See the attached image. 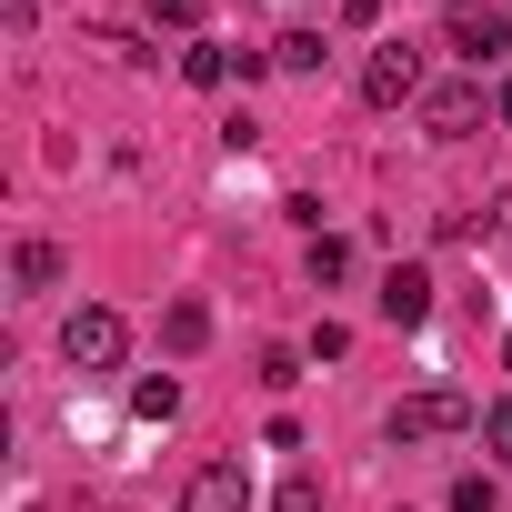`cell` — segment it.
<instances>
[{
  "instance_id": "6da1fadb",
  "label": "cell",
  "mask_w": 512,
  "mask_h": 512,
  "mask_svg": "<svg viewBox=\"0 0 512 512\" xmlns=\"http://www.w3.org/2000/svg\"><path fill=\"white\" fill-rule=\"evenodd\" d=\"M462 432H482V402H472V392H452V382H432V392L392 402V442H462Z\"/></svg>"
},
{
  "instance_id": "7a4b0ae2",
  "label": "cell",
  "mask_w": 512,
  "mask_h": 512,
  "mask_svg": "<svg viewBox=\"0 0 512 512\" xmlns=\"http://www.w3.org/2000/svg\"><path fill=\"white\" fill-rule=\"evenodd\" d=\"M121 352H131V322H121L111 302H81V312L61 322V362H71V372H111Z\"/></svg>"
},
{
  "instance_id": "3957f363",
  "label": "cell",
  "mask_w": 512,
  "mask_h": 512,
  "mask_svg": "<svg viewBox=\"0 0 512 512\" xmlns=\"http://www.w3.org/2000/svg\"><path fill=\"white\" fill-rule=\"evenodd\" d=\"M422 91H432V81H422V51H412V41H382V51L362 61V101H372V111H402V101H422Z\"/></svg>"
},
{
  "instance_id": "277c9868",
  "label": "cell",
  "mask_w": 512,
  "mask_h": 512,
  "mask_svg": "<svg viewBox=\"0 0 512 512\" xmlns=\"http://www.w3.org/2000/svg\"><path fill=\"white\" fill-rule=\"evenodd\" d=\"M412 111H422V131H432V141H472L492 101H482V81H432V91H422Z\"/></svg>"
},
{
  "instance_id": "5b68a950",
  "label": "cell",
  "mask_w": 512,
  "mask_h": 512,
  "mask_svg": "<svg viewBox=\"0 0 512 512\" xmlns=\"http://www.w3.org/2000/svg\"><path fill=\"white\" fill-rule=\"evenodd\" d=\"M442 31H452V51H472V61H502V41H512V21L492 11V0H452Z\"/></svg>"
},
{
  "instance_id": "8992f818",
  "label": "cell",
  "mask_w": 512,
  "mask_h": 512,
  "mask_svg": "<svg viewBox=\"0 0 512 512\" xmlns=\"http://www.w3.org/2000/svg\"><path fill=\"white\" fill-rule=\"evenodd\" d=\"M382 322H392V332H422V322H432V272H422V262H392V272H382Z\"/></svg>"
},
{
  "instance_id": "52a82bcc",
  "label": "cell",
  "mask_w": 512,
  "mask_h": 512,
  "mask_svg": "<svg viewBox=\"0 0 512 512\" xmlns=\"http://www.w3.org/2000/svg\"><path fill=\"white\" fill-rule=\"evenodd\" d=\"M181 512H251V472L241 462H201L181 482Z\"/></svg>"
},
{
  "instance_id": "ba28073f",
  "label": "cell",
  "mask_w": 512,
  "mask_h": 512,
  "mask_svg": "<svg viewBox=\"0 0 512 512\" xmlns=\"http://www.w3.org/2000/svg\"><path fill=\"white\" fill-rule=\"evenodd\" d=\"M201 342H211V312H201V302H171V312H161V352H171V362H191Z\"/></svg>"
},
{
  "instance_id": "9c48e42d",
  "label": "cell",
  "mask_w": 512,
  "mask_h": 512,
  "mask_svg": "<svg viewBox=\"0 0 512 512\" xmlns=\"http://www.w3.org/2000/svg\"><path fill=\"white\" fill-rule=\"evenodd\" d=\"M302 272H312V292H332V282H352V241H332V231H312V251H302Z\"/></svg>"
},
{
  "instance_id": "30bf717a",
  "label": "cell",
  "mask_w": 512,
  "mask_h": 512,
  "mask_svg": "<svg viewBox=\"0 0 512 512\" xmlns=\"http://www.w3.org/2000/svg\"><path fill=\"white\" fill-rule=\"evenodd\" d=\"M11 282H21V292H51V282H61V241H21V251H11Z\"/></svg>"
},
{
  "instance_id": "8fae6325",
  "label": "cell",
  "mask_w": 512,
  "mask_h": 512,
  "mask_svg": "<svg viewBox=\"0 0 512 512\" xmlns=\"http://www.w3.org/2000/svg\"><path fill=\"white\" fill-rule=\"evenodd\" d=\"M231 71H241V61H231L221 41H191V51H181V81H191V91H221Z\"/></svg>"
},
{
  "instance_id": "7c38bea8",
  "label": "cell",
  "mask_w": 512,
  "mask_h": 512,
  "mask_svg": "<svg viewBox=\"0 0 512 512\" xmlns=\"http://www.w3.org/2000/svg\"><path fill=\"white\" fill-rule=\"evenodd\" d=\"M272 71H322V31H282L272 41Z\"/></svg>"
},
{
  "instance_id": "4fadbf2b",
  "label": "cell",
  "mask_w": 512,
  "mask_h": 512,
  "mask_svg": "<svg viewBox=\"0 0 512 512\" xmlns=\"http://www.w3.org/2000/svg\"><path fill=\"white\" fill-rule=\"evenodd\" d=\"M131 412H141V422H171V412H181V382H171V372H151V382L131 392Z\"/></svg>"
},
{
  "instance_id": "5bb4252c",
  "label": "cell",
  "mask_w": 512,
  "mask_h": 512,
  "mask_svg": "<svg viewBox=\"0 0 512 512\" xmlns=\"http://www.w3.org/2000/svg\"><path fill=\"white\" fill-rule=\"evenodd\" d=\"M452 512H502V482H492V472H462V482H452Z\"/></svg>"
},
{
  "instance_id": "9a60e30c",
  "label": "cell",
  "mask_w": 512,
  "mask_h": 512,
  "mask_svg": "<svg viewBox=\"0 0 512 512\" xmlns=\"http://www.w3.org/2000/svg\"><path fill=\"white\" fill-rule=\"evenodd\" d=\"M482 442H492V462H512V402H482Z\"/></svg>"
},
{
  "instance_id": "2e32d148",
  "label": "cell",
  "mask_w": 512,
  "mask_h": 512,
  "mask_svg": "<svg viewBox=\"0 0 512 512\" xmlns=\"http://www.w3.org/2000/svg\"><path fill=\"white\" fill-rule=\"evenodd\" d=\"M272 512H322V482H312V472H292V482L272 492Z\"/></svg>"
},
{
  "instance_id": "e0dca14e",
  "label": "cell",
  "mask_w": 512,
  "mask_h": 512,
  "mask_svg": "<svg viewBox=\"0 0 512 512\" xmlns=\"http://www.w3.org/2000/svg\"><path fill=\"white\" fill-rule=\"evenodd\" d=\"M151 31H201V0H151Z\"/></svg>"
},
{
  "instance_id": "ac0fdd59",
  "label": "cell",
  "mask_w": 512,
  "mask_h": 512,
  "mask_svg": "<svg viewBox=\"0 0 512 512\" xmlns=\"http://www.w3.org/2000/svg\"><path fill=\"white\" fill-rule=\"evenodd\" d=\"M262 382H272V392H292V382H302V352H282V342H272V352H262Z\"/></svg>"
},
{
  "instance_id": "d6986e66",
  "label": "cell",
  "mask_w": 512,
  "mask_h": 512,
  "mask_svg": "<svg viewBox=\"0 0 512 512\" xmlns=\"http://www.w3.org/2000/svg\"><path fill=\"white\" fill-rule=\"evenodd\" d=\"M492 121H502V131H512V81H502V91H492Z\"/></svg>"
}]
</instances>
